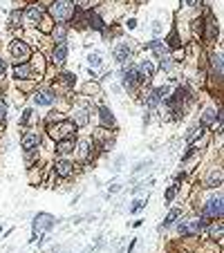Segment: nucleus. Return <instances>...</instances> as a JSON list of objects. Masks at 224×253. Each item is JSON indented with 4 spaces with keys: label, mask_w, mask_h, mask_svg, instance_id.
Wrapping results in <instances>:
<instances>
[{
    "label": "nucleus",
    "mask_w": 224,
    "mask_h": 253,
    "mask_svg": "<svg viewBox=\"0 0 224 253\" xmlns=\"http://www.w3.org/2000/svg\"><path fill=\"white\" fill-rule=\"evenodd\" d=\"M198 215L204 217L206 222L222 220V215H224V197H222V193H220V190H208L206 195L200 200Z\"/></svg>",
    "instance_id": "nucleus-1"
},
{
    "label": "nucleus",
    "mask_w": 224,
    "mask_h": 253,
    "mask_svg": "<svg viewBox=\"0 0 224 253\" xmlns=\"http://www.w3.org/2000/svg\"><path fill=\"white\" fill-rule=\"evenodd\" d=\"M208 224H211V222L200 217L198 213H193V215H181L175 224V233L179 237H198Z\"/></svg>",
    "instance_id": "nucleus-2"
},
{
    "label": "nucleus",
    "mask_w": 224,
    "mask_h": 253,
    "mask_svg": "<svg viewBox=\"0 0 224 253\" xmlns=\"http://www.w3.org/2000/svg\"><path fill=\"white\" fill-rule=\"evenodd\" d=\"M204 11L202 16V34H200V41H204L206 45H213V43L220 41V25L215 21V14L211 11V5H208V0H204Z\"/></svg>",
    "instance_id": "nucleus-3"
},
{
    "label": "nucleus",
    "mask_w": 224,
    "mask_h": 253,
    "mask_svg": "<svg viewBox=\"0 0 224 253\" xmlns=\"http://www.w3.org/2000/svg\"><path fill=\"white\" fill-rule=\"evenodd\" d=\"M45 132H47V137L52 139L54 143L61 141L65 137H74L76 132H79V126H76L72 119L65 116L63 121H56V123H45Z\"/></svg>",
    "instance_id": "nucleus-4"
},
{
    "label": "nucleus",
    "mask_w": 224,
    "mask_h": 253,
    "mask_svg": "<svg viewBox=\"0 0 224 253\" xmlns=\"http://www.w3.org/2000/svg\"><path fill=\"white\" fill-rule=\"evenodd\" d=\"M74 2L72 0H52L47 5V16L52 18L54 23H67L74 16Z\"/></svg>",
    "instance_id": "nucleus-5"
},
{
    "label": "nucleus",
    "mask_w": 224,
    "mask_h": 253,
    "mask_svg": "<svg viewBox=\"0 0 224 253\" xmlns=\"http://www.w3.org/2000/svg\"><path fill=\"white\" fill-rule=\"evenodd\" d=\"M117 79H119V85L126 88V92H130V94H137V90L141 88L139 76H137V65H134V63H126V65H123V68L117 72Z\"/></svg>",
    "instance_id": "nucleus-6"
},
{
    "label": "nucleus",
    "mask_w": 224,
    "mask_h": 253,
    "mask_svg": "<svg viewBox=\"0 0 224 253\" xmlns=\"http://www.w3.org/2000/svg\"><path fill=\"white\" fill-rule=\"evenodd\" d=\"M29 94H32V101L38 108H49L59 101V92L54 90V85H38Z\"/></svg>",
    "instance_id": "nucleus-7"
},
{
    "label": "nucleus",
    "mask_w": 224,
    "mask_h": 253,
    "mask_svg": "<svg viewBox=\"0 0 224 253\" xmlns=\"http://www.w3.org/2000/svg\"><path fill=\"white\" fill-rule=\"evenodd\" d=\"M34 49L27 45L22 38H14V41L9 43V58L14 61V65L18 63H29V58H32Z\"/></svg>",
    "instance_id": "nucleus-8"
},
{
    "label": "nucleus",
    "mask_w": 224,
    "mask_h": 253,
    "mask_svg": "<svg viewBox=\"0 0 224 253\" xmlns=\"http://www.w3.org/2000/svg\"><path fill=\"white\" fill-rule=\"evenodd\" d=\"M200 123L204 128H213L218 130V135L222 132V106H208L200 115Z\"/></svg>",
    "instance_id": "nucleus-9"
},
{
    "label": "nucleus",
    "mask_w": 224,
    "mask_h": 253,
    "mask_svg": "<svg viewBox=\"0 0 224 253\" xmlns=\"http://www.w3.org/2000/svg\"><path fill=\"white\" fill-rule=\"evenodd\" d=\"M54 224H56V217L54 215H49V213H36V217H34V222H32V229H34L32 242H36L41 235L52 231Z\"/></svg>",
    "instance_id": "nucleus-10"
},
{
    "label": "nucleus",
    "mask_w": 224,
    "mask_h": 253,
    "mask_svg": "<svg viewBox=\"0 0 224 253\" xmlns=\"http://www.w3.org/2000/svg\"><path fill=\"white\" fill-rule=\"evenodd\" d=\"M76 161H72V157H59L54 161V177L59 180H72L76 175Z\"/></svg>",
    "instance_id": "nucleus-11"
},
{
    "label": "nucleus",
    "mask_w": 224,
    "mask_h": 253,
    "mask_svg": "<svg viewBox=\"0 0 224 253\" xmlns=\"http://www.w3.org/2000/svg\"><path fill=\"white\" fill-rule=\"evenodd\" d=\"M137 65V76H139V83L141 85H150L153 83V79H155L157 74V65L153 63V58H141Z\"/></svg>",
    "instance_id": "nucleus-12"
},
{
    "label": "nucleus",
    "mask_w": 224,
    "mask_h": 253,
    "mask_svg": "<svg viewBox=\"0 0 224 253\" xmlns=\"http://www.w3.org/2000/svg\"><path fill=\"white\" fill-rule=\"evenodd\" d=\"M222 69H224V61H222V52H208V76L211 81H218V85H222Z\"/></svg>",
    "instance_id": "nucleus-13"
},
{
    "label": "nucleus",
    "mask_w": 224,
    "mask_h": 253,
    "mask_svg": "<svg viewBox=\"0 0 224 253\" xmlns=\"http://www.w3.org/2000/svg\"><path fill=\"white\" fill-rule=\"evenodd\" d=\"M202 188H206V190H220L222 188V184H224V173H222V166H218V168H211L206 175L202 177Z\"/></svg>",
    "instance_id": "nucleus-14"
},
{
    "label": "nucleus",
    "mask_w": 224,
    "mask_h": 253,
    "mask_svg": "<svg viewBox=\"0 0 224 253\" xmlns=\"http://www.w3.org/2000/svg\"><path fill=\"white\" fill-rule=\"evenodd\" d=\"M130 58H133V43L128 41H119L114 47H112V61L119 65H126L130 63Z\"/></svg>",
    "instance_id": "nucleus-15"
},
{
    "label": "nucleus",
    "mask_w": 224,
    "mask_h": 253,
    "mask_svg": "<svg viewBox=\"0 0 224 253\" xmlns=\"http://www.w3.org/2000/svg\"><path fill=\"white\" fill-rule=\"evenodd\" d=\"M94 110L99 112V126L106 128V130H112V132L117 130V116H114V112L110 110L108 103H99Z\"/></svg>",
    "instance_id": "nucleus-16"
},
{
    "label": "nucleus",
    "mask_w": 224,
    "mask_h": 253,
    "mask_svg": "<svg viewBox=\"0 0 224 253\" xmlns=\"http://www.w3.org/2000/svg\"><path fill=\"white\" fill-rule=\"evenodd\" d=\"M14 79H16V83H22V81H38L41 74L32 68V63H18V65H14Z\"/></svg>",
    "instance_id": "nucleus-17"
},
{
    "label": "nucleus",
    "mask_w": 224,
    "mask_h": 253,
    "mask_svg": "<svg viewBox=\"0 0 224 253\" xmlns=\"http://www.w3.org/2000/svg\"><path fill=\"white\" fill-rule=\"evenodd\" d=\"M45 14H47V11H45V7L41 5V2H32V5H27L25 9H22V23H29V25L36 27V23L41 21Z\"/></svg>",
    "instance_id": "nucleus-18"
},
{
    "label": "nucleus",
    "mask_w": 224,
    "mask_h": 253,
    "mask_svg": "<svg viewBox=\"0 0 224 253\" xmlns=\"http://www.w3.org/2000/svg\"><path fill=\"white\" fill-rule=\"evenodd\" d=\"M76 141H79V137H65L61 139V141L54 143V153L59 155V157H74L76 153Z\"/></svg>",
    "instance_id": "nucleus-19"
},
{
    "label": "nucleus",
    "mask_w": 224,
    "mask_h": 253,
    "mask_svg": "<svg viewBox=\"0 0 224 253\" xmlns=\"http://www.w3.org/2000/svg\"><path fill=\"white\" fill-rule=\"evenodd\" d=\"M41 141H43V132L41 130H25L21 137V148L22 150H34V148H41Z\"/></svg>",
    "instance_id": "nucleus-20"
},
{
    "label": "nucleus",
    "mask_w": 224,
    "mask_h": 253,
    "mask_svg": "<svg viewBox=\"0 0 224 253\" xmlns=\"http://www.w3.org/2000/svg\"><path fill=\"white\" fill-rule=\"evenodd\" d=\"M144 49L153 52V58H155V61H159V58H166V56H171V49L166 47V43L161 41V38H150L148 43H144Z\"/></svg>",
    "instance_id": "nucleus-21"
},
{
    "label": "nucleus",
    "mask_w": 224,
    "mask_h": 253,
    "mask_svg": "<svg viewBox=\"0 0 224 253\" xmlns=\"http://www.w3.org/2000/svg\"><path fill=\"white\" fill-rule=\"evenodd\" d=\"M67 56H69L67 43H56V45L52 47V52H49V63L56 65V68H61V65H65Z\"/></svg>",
    "instance_id": "nucleus-22"
},
{
    "label": "nucleus",
    "mask_w": 224,
    "mask_h": 253,
    "mask_svg": "<svg viewBox=\"0 0 224 253\" xmlns=\"http://www.w3.org/2000/svg\"><path fill=\"white\" fill-rule=\"evenodd\" d=\"M86 27L94 29V32H103L106 29V18L96 9H86Z\"/></svg>",
    "instance_id": "nucleus-23"
},
{
    "label": "nucleus",
    "mask_w": 224,
    "mask_h": 253,
    "mask_svg": "<svg viewBox=\"0 0 224 253\" xmlns=\"http://www.w3.org/2000/svg\"><path fill=\"white\" fill-rule=\"evenodd\" d=\"M49 38H52L54 45H56V43H67V38H69V25H67V23H54L52 32H49Z\"/></svg>",
    "instance_id": "nucleus-24"
},
{
    "label": "nucleus",
    "mask_w": 224,
    "mask_h": 253,
    "mask_svg": "<svg viewBox=\"0 0 224 253\" xmlns=\"http://www.w3.org/2000/svg\"><path fill=\"white\" fill-rule=\"evenodd\" d=\"M204 135H206V128H204L202 123L198 121L195 126H191V128L186 130V137H184V139H186L188 146H198V141H202Z\"/></svg>",
    "instance_id": "nucleus-25"
},
{
    "label": "nucleus",
    "mask_w": 224,
    "mask_h": 253,
    "mask_svg": "<svg viewBox=\"0 0 224 253\" xmlns=\"http://www.w3.org/2000/svg\"><path fill=\"white\" fill-rule=\"evenodd\" d=\"M141 106H144L146 112H155V110H159L161 101L157 99V94H155L153 90H146L144 96H141Z\"/></svg>",
    "instance_id": "nucleus-26"
},
{
    "label": "nucleus",
    "mask_w": 224,
    "mask_h": 253,
    "mask_svg": "<svg viewBox=\"0 0 224 253\" xmlns=\"http://www.w3.org/2000/svg\"><path fill=\"white\" fill-rule=\"evenodd\" d=\"M181 215H184V208H181V206H173L171 211H168V215L164 217V222H161L159 231H161V229H171V227H175L177 220H179Z\"/></svg>",
    "instance_id": "nucleus-27"
},
{
    "label": "nucleus",
    "mask_w": 224,
    "mask_h": 253,
    "mask_svg": "<svg viewBox=\"0 0 224 253\" xmlns=\"http://www.w3.org/2000/svg\"><path fill=\"white\" fill-rule=\"evenodd\" d=\"M204 231L211 235V240H215L218 242V247L222 244V233H224V224H222V220H213L211 224H208Z\"/></svg>",
    "instance_id": "nucleus-28"
},
{
    "label": "nucleus",
    "mask_w": 224,
    "mask_h": 253,
    "mask_svg": "<svg viewBox=\"0 0 224 253\" xmlns=\"http://www.w3.org/2000/svg\"><path fill=\"white\" fill-rule=\"evenodd\" d=\"M56 83L63 85V90H72L76 85V74L72 72H59V76H56Z\"/></svg>",
    "instance_id": "nucleus-29"
},
{
    "label": "nucleus",
    "mask_w": 224,
    "mask_h": 253,
    "mask_svg": "<svg viewBox=\"0 0 224 253\" xmlns=\"http://www.w3.org/2000/svg\"><path fill=\"white\" fill-rule=\"evenodd\" d=\"M166 47L171 49H177V47H181V38H179V32H177V27H173L171 32H168V36H166Z\"/></svg>",
    "instance_id": "nucleus-30"
},
{
    "label": "nucleus",
    "mask_w": 224,
    "mask_h": 253,
    "mask_svg": "<svg viewBox=\"0 0 224 253\" xmlns=\"http://www.w3.org/2000/svg\"><path fill=\"white\" fill-rule=\"evenodd\" d=\"M34 115H36V110H34V108H25V110H22V115H21V119H18V128H22V130H29Z\"/></svg>",
    "instance_id": "nucleus-31"
},
{
    "label": "nucleus",
    "mask_w": 224,
    "mask_h": 253,
    "mask_svg": "<svg viewBox=\"0 0 224 253\" xmlns=\"http://www.w3.org/2000/svg\"><path fill=\"white\" fill-rule=\"evenodd\" d=\"M52 27H54V21L47 16V14H45V16L36 23V29H38L41 34H43V36H49V32H52Z\"/></svg>",
    "instance_id": "nucleus-32"
},
{
    "label": "nucleus",
    "mask_w": 224,
    "mask_h": 253,
    "mask_svg": "<svg viewBox=\"0 0 224 253\" xmlns=\"http://www.w3.org/2000/svg\"><path fill=\"white\" fill-rule=\"evenodd\" d=\"M25 153V166L27 168H34L38 161H41V153H38V148H34V150H22Z\"/></svg>",
    "instance_id": "nucleus-33"
},
{
    "label": "nucleus",
    "mask_w": 224,
    "mask_h": 253,
    "mask_svg": "<svg viewBox=\"0 0 224 253\" xmlns=\"http://www.w3.org/2000/svg\"><path fill=\"white\" fill-rule=\"evenodd\" d=\"M150 90L155 92V94H157V99H159V101H164L166 96L171 94L173 85H171V83H161V85H155V88H150Z\"/></svg>",
    "instance_id": "nucleus-34"
},
{
    "label": "nucleus",
    "mask_w": 224,
    "mask_h": 253,
    "mask_svg": "<svg viewBox=\"0 0 224 253\" xmlns=\"http://www.w3.org/2000/svg\"><path fill=\"white\" fill-rule=\"evenodd\" d=\"M177 193H179V186H177V184L168 186V188H166V195H164V202H166V204L171 206L173 202L177 200Z\"/></svg>",
    "instance_id": "nucleus-35"
},
{
    "label": "nucleus",
    "mask_w": 224,
    "mask_h": 253,
    "mask_svg": "<svg viewBox=\"0 0 224 253\" xmlns=\"http://www.w3.org/2000/svg\"><path fill=\"white\" fill-rule=\"evenodd\" d=\"M146 204H148V200H146V197H134V200L130 202V208H128V211L134 215V213H139V211H141V208H144Z\"/></svg>",
    "instance_id": "nucleus-36"
},
{
    "label": "nucleus",
    "mask_w": 224,
    "mask_h": 253,
    "mask_svg": "<svg viewBox=\"0 0 224 253\" xmlns=\"http://www.w3.org/2000/svg\"><path fill=\"white\" fill-rule=\"evenodd\" d=\"M101 63H103L101 52H90L88 54V65H90V68H101Z\"/></svg>",
    "instance_id": "nucleus-37"
},
{
    "label": "nucleus",
    "mask_w": 224,
    "mask_h": 253,
    "mask_svg": "<svg viewBox=\"0 0 224 253\" xmlns=\"http://www.w3.org/2000/svg\"><path fill=\"white\" fill-rule=\"evenodd\" d=\"M9 25L11 27H21L22 25V9H14V11H11V14H9Z\"/></svg>",
    "instance_id": "nucleus-38"
},
{
    "label": "nucleus",
    "mask_w": 224,
    "mask_h": 253,
    "mask_svg": "<svg viewBox=\"0 0 224 253\" xmlns=\"http://www.w3.org/2000/svg\"><path fill=\"white\" fill-rule=\"evenodd\" d=\"M74 2V7H79V9H94L96 5H99V0H72Z\"/></svg>",
    "instance_id": "nucleus-39"
},
{
    "label": "nucleus",
    "mask_w": 224,
    "mask_h": 253,
    "mask_svg": "<svg viewBox=\"0 0 224 253\" xmlns=\"http://www.w3.org/2000/svg\"><path fill=\"white\" fill-rule=\"evenodd\" d=\"M65 115L63 112H49L47 116H45V123H56V121H63Z\"/></svg>",
    "instance_id": "nucleus-40"
},
{
    "label": "nucleus",
    "mask_w": 224,
    "mask_h": 253,
    "mask_svg": "<svg viewBox=\"0 0 224 253\" xmlns=\"http://www.w3.org/2000/svg\"><path fill=\"white\" fill-rule=\"evenodd\" d=\"M96 92H99V85L96 83H86V88H83V94H88V96L96 94Z\"/></svg>",
    "instance_id": "nucleus-41"
},
{
    "label": "nucleus",
    "mask_w": 224,
    "mask_h": 253,
    "mask_svg": "<svg viewBox=\"0 0 224 253\" xmlns=\"http://www.w3.org/2000/svg\"><path fill=\"white\" fill-rule=\"evenodd\" d=\"M7 115H9V106H7V101L0 99V121H5Z\"/></svg>",
    "instance_id": "nucleus-42"
},
{
    "label": "nucleus",
    "mask_w": 224,
    "mask_h": 253,
    "mask_svg": "<svg viewBox=\"0 0 224 253\" xmlns=\"http://www.w3.org/2000/svg\"><path fill=\"white\" fill-rule=\"evenodd\" d=\"M200 2H202V0H181V7H184V9H195Z\"/></svg>",
    "instance_id": "nucleus-43"
},
{
    "label": "nucleus",
    "mask_w": 224,
    "mask_h": 253,
    "mask_svg": "<svg viewBox=\"0 0 224 253\" xmlns=\"http://www.w3.org/2000/svg\"><path fill=\"white\" fill-rule=\"evenodd\" d=\"M186 177H188V173H186V170H179V173H177L175 177H173V180H175V184L179 186V184H184V182H186Z\"/></svg>",
    "instance_id": "nucleus-44"
},
{
    "label": "nucleus",
    "mask_w": 224,
    "mask_h": 253,
    "mask_svg": "<svg viewBox=\"0 0 224 253\" xmlns=\"http://www.w3.org/2000/svg\"><path fill=\"white\" fill-rule=\"evenodd\" d=\"M153 36L155 38H159V32H161V21H153Z\"/></svg>",
    "instance_id": "nucleus-45"
},
{
    "label": "nucleus",
    "mask_w": 224,
    "mask_h": 253,
    "mask_svg": "<svg viewBox=\"0 0 224 253\" xmlns=\"http://www.w3.org/2000/svg\"><path fill=\"white\" fill-rule=\"evenodd\" d=\"M5 74H7V61L0 56V79H5Z\"/></svg>",
    "instance_id": "nucleus-46"
},
{
    "label": "nucleus",
    "mask_w": 224,
    "mask_h": 253,
    "mask_svg": "<svg viewBox=\"0 0 224 253\" xmlns=\"http://www.w3.org/2000/svg\"><path fill=\"white\" fill-rule=\"evenodd\" d=\"M137 18H128V23H126V27H128V29H137Z\"/></svg>",
    "instance_id": "nucleus-47"
},
{
    "label": "nucleus",
    "mask_w": 224,
    "mask_h": 253,
    "mask_svg": "<svg viewBox=\"0 0 224 253\" xmlns=\"http://www.w3.org/2000/svg\"><path fill=\"white\" fill-rule=\"evenodd\" d=\"M119 190H121V184H112L110 188H108V193H110V195H114V193H119Z\"/></svg>",
    "instance_id": "nucleus-48"
},
{
    "label": "nucleus",
    "mask_w": 224,
    "mask_h": 253,
    "mask_svg": "<svg viewBox=\"0 0 224 253\" xmlns=\"http://www.w3.org/2000/svg\"><path fill=\"white\" fill-rule=\"evenodd\" d=\"M141 224H144V220H134V222H133V227H134V229H139Z\"/></svg>",
    "instance_id": "nucleus-49"
},
{
    "label": "nucleus",
    "mask_w": 224,
    "mask_h": 253,
    "mask_svg": "<svg viewBox=\"0 0 224 253\" xmlns=\"http://www.w3.org/2000/svg\"><path fill=\"white\" fill-rule=\"evenodd\" d=\"M0 233H2V227H0Z\"/></svg>",
    "instance_id": "nucleus-50"
},
{
    "label": "nucleus",
    "mask_w": 224,
    "mask_h": 253,
    "mask_svg": "<svg viewBox=\"0 0 224 253\" xmlns=\"http://www.w3.org/2000/svg\"><path fill=\"white\" fill-rule=\"evenodd\" d=\"M173 253H179V251H173Z\"/></svg>",
    "instance_id": "nucleus-51"
}]
</instances>
